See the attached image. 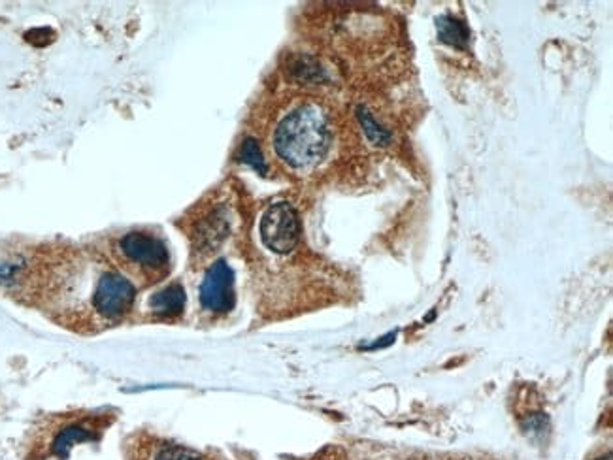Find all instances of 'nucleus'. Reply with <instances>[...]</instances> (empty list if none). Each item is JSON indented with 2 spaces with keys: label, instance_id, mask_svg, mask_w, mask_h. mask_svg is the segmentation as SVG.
<instances>
[{
  "label": "nucleus",
  "instance_id": "nucleus-2",
  "mask_svg": "<svg viewBox=\"0 0 613 460\" xmlns=\"http://www.w3.org/2000/svg\"><path fill=\"white\" fill-rule=\"evenodd\" d=\"M119 266L142 285L163 280L170 270V253L161 236L150 230H129L112 242Z\"/></svg>",
  "mask_w": 613,
  "mask_h": 460
},
{
  "label": "nucleus",
  "instance_id": "nucleus-12",
  "mask_svg": "<svg viewBox=\"0 0 613 460\" xmlns=\"http://www.w3.org/2000/svg\"><path fill=\"white\" fill-rule=\"evenodd\" d=\"M598 460H612V455H606V457H602V459Z\"/></svg>",
  "mask_w": 613,
  "mask_h": 460
},
{
  "label": "nucleus",
  "instance_id": "nucleus-1",
  "mask_svg": "<svg viewBox=\"0 0 613 460\" xmlns=\"http://www.w3.org/2000/svg\"><path fill=\"white\" fill-rule=\"evenodd\" d=\"M331 146L327 114L312 102L300 104L283 117L274 132V149L283 163L306 170L321 163Z\"/></svg>",
  "mask_w": 613,
  "mask_h": 460
},
{
  "label": "nucleus",
  "instance_id": "nucleus-10",
  "mask_svg": "<svg viewBox=\"0 0 613 460\" xmlns=\"http://www.w3.org/2000/svg\"><path fill=\"white\" fill-rule=\"evenodd\" d=\"M240 159H242L244 163H248L251 168H255L257 172L266 174L265 157H263L261 148H259V144H257L255 140L249 138V140L244 142V146L240 149Z\"/></svg>",
  "mask_w": 613,
  "mask_h": 460
},
{
  "label": "nucleus",
  "instance_id": "nucleus-7",
  "mask_svg": "<svg viewBox=\"0 0 613 460\" xmlns=\"http://www.w3.org/2000/svg\"><path fill=\"white\" fill-rule=\"evenodd\" d=\"M148 308L159 319H174L182 315L185 308V291L180 283H170L159 293L150 296Z\"/></svg>",
  "mask_w": 613,
  "mask_h": 460
},
{
  "label": "nucleus",
  "instance_id": "nucleus-3",
  "mask_svg": "<svg viewBox=\"0 0 613 460\" xmlns=\"http://www.w3.org/2000/svg\"><path fill=\"white\" fill-rule=\"evenodd\" d=\"M136 291L131 281L114 268H102L95 283L93 312L106 323L121 321L133 310Z\"/></svg>",
  "mask_w": 613,
  "mask_h": 460
},
{
  "label": "nucleus",
  "instance_id": "nucleus-6",
  "mask_svg": "<svg viewBox=\"0 0 613 460\" xmlns=\"http://www.w3.org/2000/svg\"><path fill=\"white\" fill-rule=\"evenodd\" d=\"M99 436V427H95L91 421H68L65 425L57 427L53 434L48 451L53 457L67 459L72 447L85 442H93Z\"/></svg>",
  "mask_w": 613,
  "mask_h": 460
},
{
  "label": "nucleus",
  "instance_id": "nucleus-4",
  "mask_svg": "<svg viewBox=\"0 0 613 460\" xmlns=\"http://www.w3.org/2000/svg\"><path fill=\"white\" fill-rule=\"evenodd\" d=\"M261 238L278 255H287L299 246L300 221L293 204L276 202L266 210L261 219Z\"/></svg>",
  "mask_w": 613,
  "mask_h": 460
},
{
  "label": "nucleus",
  "instance_id": "nucleus-11",
  "mask_svg": "<svg viewBox=\"0 0 613 460\" xmlns=\"http://www.w3.org/2000/svg\"><path fill=\"white\" fill-rule=\"evenodd\" d=\"M153 460H202L195 451L187 449V447H180V445H166L161 447Z\"/></svg>",
  "mask_w": 613,
  "mask_h": 460
},
{
  "label": "nucleus",
  "instance_id": "nucleus-8",
  "mask_svg": "<svg viewBox=\"0 0 613 460\" xmlns=\"http://www.w3.org/2000/svg\"><path fill=\"white\" fill-rule=\"evenodd\" d=\"M436 27H438V36L444 44L459 48V50H464L468 46L470 31L463 21H459L455 17L444 16L436 21Z\"/></svg>",
  "mask_w": 613,
  "mask_h": 460
},
{
  "label": "nucleus",
  "instance_id": "nucleus-5",
  "mask_svg": "<svg viewBox=\"0 0 613 460\" xmlns=\"http://www.w3.org/2000/svg\"><path fill=\"white\" fill-rule=\"evenodd\" d=\"M200 304L212 313L231 312L236 302L234 293V272L227 261H216L208 268L200 283Z\"/></svg>",
  "mask_w": 613,
  "mask_h": 460
},
{
  "label": "nucleus",
  "instance_id": "nucleus-9",
  "mask_svg": "<svg viewBox=\"0 0 613 460\" xmlns=\"http://www.w3.org/2000/svg\"><path fill=\"white\" fill-rule=\"evenodd\" d=\"M359 119H361V123H363V129H365L366 136L374 142V144H387L389 142V132L385 131L383 127H380L376 121H374V117L370 115V112L366 110V108H359Z\"/></svg>",
  "mask_w": 613,
  "mask_h": 460
}]
</instances>
